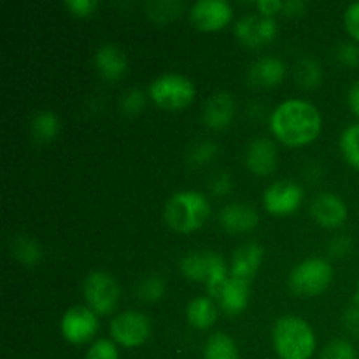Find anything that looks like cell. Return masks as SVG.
Instances as JSON below:
<instances>
[{
  "mask_svg": "<svg viewBox=\"0 0 359 359\" xmlns=\"http://www.w3.org/2000/svg\"><path fill=\"white\" fill-rule=\"evenodd\" d=\"M321 112L314 104L300 98H290L277 105L270 116L273 135L290 147H302L314 142L321 133Z\"/></svg>",
  "mask_w": 359,
  "mask_h": 359,
  "instance_id": "1",
  "label": "cell"
},
{
  "mask_svg": "<svg viewBox=\"0 0 359 359\" xmlns=\"http://www.w3.org/2000/svg\"><path fill=\"white\" fill-rule=\"evenodd\" d=\"M209 216V198L203 193L193 191V189L174 193L165 203V223L179 233H191V231L200 230Z\"/></svg>",
  "mask_w": 359,
  "mask_h": 359,
  "instance_id": "2",
  "label": "cell"
},
{
  "mask_svg": "<svg viewBox=\"0 0 359 359\" xmlns=\"http://www.w3.org/2000/svg\"><path fill=\"white\" fill-rule=\"evenodd\" d=\"M273 347L280 359H309L316 351V335L311 325L297 316H284L272 332Z\"/></svg>",
  "mask_w": 359,
  "mask_h": 359,
  "instance_id": "3",
  "label": "cell"
},
{
  "mask_svg": "<svg viewBox=\"0 0 359 359\" xmlns=\"http://www.w3.org/2000/svg\"><path fill=\"white\" fill-rule=\"evenodd\" d=\"M333 269L326 259L309 258L298 263L287 277V286L298 297H318L328 290Z\"/></svg>",
  "mask_w": 359,
  "mask_h": 359,
  "instance_id": "4",
  "label": "cell"
},
{
  "mask_svg": "<svg viewBox=\"0 0 359 359\" xmlns=\"http://www.w3.org/2000/svg\"><path fill=\"white\" fill-rule=\"evenodd\" d=\"M196 95V88L189 77L182 74H163L149 86V97L165 111H179L188 107Z\"/></svg>",
  "mask_w": 359,
  "mask_h": 359,
  "instance_id": "5",
  "label": "cell"
},
{
  "mask_svg": "<svg viewBox=\"0 0 359 359\" xmlns=\"http://www.w3.org/2000/svg\"><path fill=\"white\" fill-rule=\"evenodd\" d=\"M86 307L97 316H107L119 302L118 280L107 272H93L86 277L83 286Z\"/></svg>",
  "mask_w": 359,
  "mask_h": 359,
  "instance_id": "6",
  "label": "cell"
},
{
  "mask_svg": "<svg viewBox=\"0 0 359 359\" xmlns=\"http://www.w3.org/2000/svg\"><path fill=\"white\" fill-rule=\"evenodd\" d=\"M112 340L123 347H139L149 339L151 321L146 314L139 311H126L116 316L111 323Z\"/></svg>",
  "mask_w": 359,
  "mask_h": 359,
  "instance_id": "7",
  "label": "cell"
},
{
  "mask_svg": "<svg viewBox=\"0 0 359 359\" xmlns=\"http://www.w3.org/2000/svg\"><path fill=\"white\" fill-rule=\"evenodd\" d=\"M235 37L248 48H263L270 44L277 35V23L265 14H244L235 23Z\"/></svg>",
  "mask_w": 359,
  "mask_h": 359,
  "instance_id": "8",
  "label": "cell"
},
{
  "mask_svg": "<svg viewBox=\"0 0 359 359\" xmlns=\"http://www.w3.org/2000/svg\"><path fill=\"white\" fill-rule=\"evenodd\" d=\"M62 335L65 337L67 342L70 344H86L93 340L98 333V316L84 305H76L69 309L62 318Z\"/></svg>",
  "mask_w": 359,
  "mask_h": 359,
  "instance_id": "9",
  "label": "cell"
},
{
  "mask_svg": "<svg viewBox=\"0 0 359 359\" xmlns=\"http://www.w3.org/2000/svg\"><path fill=\"white\" fill-rule=\"evenodd\" d=\"M304 191L294 181H277L263 193V205L273 216H287L300 207Z\"/></svg>",
  "mask_w": 359,
  "mask_h": 359,
  "instance_id": "10",
  "label": "cell"
},
{
  "mask_svg": "<svg viewBox=\"0 0 359 359\" xmlns=\"http://www.w3.org/2000/svg\"><path fill=\"white\" fill-rule=\"evenodd\" d=\"M233 9L226 0H198L189 9V20L198 30L216 32L226 27Z\"/></svg>",
  "mask_w": 359,
  "mask_h": 359,
  "instance_id": "11",
  "label": "cell"
},
{
  "mask_svg": "<svg viewBox=\"0 0 359 359\" xmlns=\"http://www.w3.org/2000/svg\"><path fill=\"white\" fill-rule=\"evenodd\" d=\"M245 165L256 175H270L279 165L276 144L266 137H258L245 149Z\"/></svg>",
  "mask_w": 359,
  "mask_h": 359,
  "instance_id": "12",
  "label": "cell"
},
{
  "mask_svg": "<svg viewBox=\"0 0 359 359\" xmlns=\"http://www.w3.org/2000/svg\"><path fill=\"white\" fill-rule=\"evenodd\" d=\"M311 214L321 226L335 228L347 219V207L340 196L333 193H321L312 200Z\"/></svg>",
  "mask_w": 359,
  "mask_h": 359,
  "instance_id": "13",
  "label": "cell"
},
{
  "mask_svg": "<svg viewBox=\"0 0 359 359\" xmlns=\"http://www.w3.org/2000/svg\"><path fill=\"white\" fill-rule=\"evenodd\" d=\"M286 76V63L277 56H263L248 70V83L255 88H276Z\"/></svg>",
  "mask_w": 359,
  "mask_h": 359,
  "instance_id": "14",
  "label": "cell"
},
{
  "mask_svg": "<svg viewBox=\"0 0 359 359\" xmlns=\"http://www.w3.org/2000/svg\"><path fill=\"white\" fill-rule=\"evenodd\" d=\"M262 263H263L262 245L255 244V242L241 245V248L233 252V258H231L230 277H235V279H241L244 280V283L251 284V280L256 277Z\"/></svg>",
  "mask_w": 359,
  "mask_h": 359,
  "instance_id": "15",
  "label": "cell"
},
{
  "mask_svg": "<svg viewBox=\"0 0 359 359\" xmlns=\"http://www.w3.org/2000/svg\"><path fill=\"white\" fill-rule=\"evenodd\" d=\"M235 116V100L226 91H217L203 107V123L212 130H224L230 126Z\"/></svg>",
  "mask_w": 359,
  "mask_h": 359,
  "instance_id": "16",
  "label": "cell"
},
{
  "mask_svg": "<svg viewBox=\"0 0 359 359\" xmlns=\"http://www.w3.org/2000/svg\"><path fill=\"white\" fill-rule=\"evenodd\" d=\"M259 216L248 203H230L219 212V223L230 233H248L258 226Z\"/></svg>",
  "mask_w": 359,
  "mask_h": 359,
  "instance_id": "17",
  "label": "cell"
},
{
  "mask_svg": "<svg viewBox=\"0 0 359 359\" xmlns=\"http://www.w3.org/2000/svg\"><path fill=\"white\" fill-rule=\"evenodd\" d=\"M93 62L98 74L107 81L121 79L126 70H128V56L112 44H105L98 48V51L93 56Z\"/></svg>",
  "mask_w": 359,
  "mask_h": 359,
  "instance_id": "18",
  "label": "cell"
},
{
  "mask_svg": "<svg viewBox=\"0 0 359 359\" xmlns=\"http://www.w3.org/2000/svg\"><path fill=\"white\" fill-rule=\"evenodd\" d=\"M249 293H251V284L230 277L223 286V290H221L217 300H219V305L224 311V314L238 316L248 307Z\"/></svg>",
  "mask_w": 359,
  "mask_h": 359,
  "instance_id": "19",
  "label": "cell"
},
{
  "mask_svg": "<svg viewBox=\"0 0 359 359\" xmlns=\"http://www.w3.org/2000/svg\"><path fill=\"white\" fill-rule=\"evenodd\" d=\"M214 258L216 252L212 251H195L186 255L181 259L179 266H181L182 276L188 280H196V283H209L210 270H212Z\"/></svg>",
  "mask_w": 359,
  "mask_h": 359,
  "instance_id": "20",
  "label": "cell"
},
{
  "mask_svg": "<svg viewBox=\"0 0 359 359\" xmlns=\"http://www.w3.org/2000/svg\"><path fill=\"white\" fill-rule=\"evenodd\" d=\"M186 318L189 325L196 330H207L216 323L217 309L210 297H196L189 302L186 309Z\"/></svg>",
  "mask_w": 359,
  "mask_h": 359,
  "instance_id": "21",
  "label": "cell"
},
{
  "mask_svg": "<svg viewBox=\"0 0 359 359\" xmlns=\"http://www.w3.org/2000/svg\"><path fill=\"white\" fill-rule=\"evenodd\" d=\"M203 359H241L235 340L226 333H214L203 349Z\"/></svg>",
  "mask_w": 359,
  "mask_h": 359,
  "instance_id": "22",
  "label": "cell"
},
{
  "mask_svg": "<svg viewBox=\"0 0 359 359\" xmlns=\"http://www.w3.org/2000/svg\"><path fill=\"white\" fill-rule=\"evenodd\" d=\"M32 135L37 142L49 144L60 132V119L53 111H39L32 119Z\"/></svg>",
  "mask_w": 359,
  "mask_h": 359,
  "instance_id": "23",
  "label": "cell"
},
{
  "mask_svg": "<svg viewBox=\"0 0 359 359\" xmlns=\"http://www.w3.org/2000/svg\"><path fill=\"white\" fill-rule=\"evenodd\" d=\"M294 81L304 90H314L323 81L321 65L311 56H305L294 67Z\"/></svg>",
  "mask_w": 359,
  "mask_h": 359,
  "instance_id": "24",
  "label": "cell"
},
{
  "mask_svg": "<svg viewBox=\"0 0 359 359\" xmlns=\"http://www.w3.org/2000/svg\"><path fill=\"white\" fill-rule=\"evenodd\" d=\"M13 255L20 259L23 265L34 266L41 262L42 251L37 242L30 237H16L13 241Z\"/></svg>",
  "mask_w": 359,
  "mask_h": 359,
  "instance_id": "25",
  "label": "cell"
},
{
  "mask_svg": "<svg viewBox=\"0 0 359 359\" xmlns=\"http://www.w3.org/2000/svg\"><path fill=\"white\" fill-rule=\"evenodd\" d=\"M167 291V283L161 276L158 273H151V276L144 277L142 280L137 286V297L140 300L147 302V304H153V302H158Z\"/></svg>",
  "mask_w": 359,
  "mask_h": 359,
  "instance_id": "26",
  "label": "cell"
},
{
  "mask_svg": "<svg viewBox=\"0 0 359 359\" xmlns=\"http://www.w3.org/2000/svg\"><path fill=\"white\" fill-rule=\"evenodd\" d=\"M340 149L347 163L359 168V123L344 130L340 137Z\"/></svg>",
  "mask_w": 359,
  "mask_h": 359,
  "instance_id": "27",
  "label": "cell"
},
{
  "mask_svg": "<svg viewBox=\"0 0 359 359\" xmlns=\"http://www.w3.org/2000/svg\"><path fill=\"white\" fill-rule=\"evenodd\" d=\"M184 9V4L177 2V0H161V2H149L147 4V13L153 20L156 21H170L181 14Z\"/></svg>",
  "mask_w": 359,
  "mask_h": 359,
  "instance_id": "28",
  "label": "cell"
},
{
  "mask_svg": "<svg viewBox=\"0 0 359 359\" xmlns=\"http://www.w3.org/2000/svg\"><path fill=\"white\" fill-rule=\"evenodd\" d=\"M319 359H358V354L356 349L353 347V344L347 342V340L337 339L332 340V342L323 349L321 358Z\"/></svg>",
  "mask_w": 359,
  "mask_h": 359,
  "instance_id": "29",
  "label": "cell"
},
{
  "mask_svg": "<svg viewBox=\"0 0 359 359\" xmlns=\"http://www.w3.org/2000/svg\"><path fill=\"white\" fill-rule=\"evenodd\" d=\"M217 153V146L210 140H205V142H200L189 151L188 154V161L189 165H195V167H200V165H205L216 156Z\"/></svg>",
  "mask_w": 359,
  "mask_h": 359,
  "instance_id": "30",
  "label": "cell"
},
{
  "mask_svg": "<svg viewBox=\"0 0 359 359\" xmlns=\"http://www.w3.org/2000/svg\"><path fill=\"white\" fill-rule=\"evenodd\" d=\"M84 359H119L118 347L114 340L100 339L93 342V346L88 349L86 358Z\"/></svg>",
  "mask_w": 359,
  "mask_h": 359,
  "instance_id": "31",
  "label": "cell"
},
{
  "mask_svg": "<svg viewBox=\"0 0 359 359\" xmlns=\"http://www.w3.org/2000/svg\"><path fill=\"white\" fill-rule=\"evenodd\" d=\"M146 105V95L140 90H130L121 98V111L126 116H137Z\"/></svg>",
  "mask_w": 359,
  "mask_h": 359,
  "instance_id": "32",
  "label": "cell"
},
{
  "mask_svg": "<svg viewBox=\"0 0 359 359\" xmlns=\"http://www.w3.org/2000/svg\"><path fill=\"white\" fill-rule=\"evenodd\" d=\"M337 60L346 67H356L359 63V48L354 42H342L337 48Z\"/></svg>",
  "mask_w": 359,
  "mask_h": 359,
  "instance_id": "33",
  "label": "cell"
},
{
  "mask_svg": "<svg viewBox=\"0 0 359 359\" xmlns=\"http://www.w3.org/2000/svg\"><path fill=\"white\" fill-rule=\"evenodd\" d=\"M344 21H346V28L351 34L354 41L359 42V2L351 4L344 14Z\"/></svg>",
  "mask_w": 359,
  "mask_h": 359,
  "instance_id": "34",
  "label": "cell"
},
{
  "mask_svg": "<svg viewBox=\"0 0 359 359\" xmlns=\"http://www.w3.org/2000/svg\"><path fill=\"white\" fill-rule=\"evenodd\" d=\"M98 4L93 0H67L65 7L74 14V16H90L95 9H97Z\"/></svg>",
  "mask_w": 359,
  "mask_h": 359,
  "instance_id": "35",
  "label": "cell"
},
{
  "mask_svg": "<svg viewBox=\"0 0 359 359\" xmlns=\"http://www.w3.org/2000/svg\"><path fill=\"white\" fill-rule=\"evenodd\" d=\"M351 249H353V241L347 235H340V237L333 238V242L330 244V252H332V256H337V258L349 255Z\"/></svg>",
  "mask_w": 359,
  "mask_h": 359,
  "instance_id": "36",
  "label": "cell"
},
{
  "mask_svg": "<svg viewBox=\"0 0 359 359\" xmlns=\"http://www.w3.org/2000/svg\"><path fill=\"white\" fill-rule=\"evenodd\" d=\"M230 189H231L230 175L223 174V172H221V174H217V175H214L212 182H210V191H212L214 195L224 196V195H228V193H230Z\"/></svg>",
  "mask_w": 359,
  "mask_h": 359,
  "instance_id": "37",
  "label": "cell"
},
{
  "mask_svg": "<svg viewBox=\"0 0 359 359\" xmlns=\"http://www.w3.org/2000/svg\"><path fill=\"white\" fill-rule=\"evenodd\" d=\"M344 326L347 332L359 337V305L354 304L353 307L344 312Z\"/></svg>",
  "mask_w": 359,
  "mask_h": 359,
  "instance_id": "38",
  "label": "cell"
},
{
  "mask_svg": "<svg viewBox=\"0 0 359 359\" xmlns=\"http://www.w3.org/2000/svg\"><path fill=\"white\" fill-rule=\"evenodd\" d=\"M256 9H258L259 14L273 18V14H277L279 11L284 9V2H280V0H259V2L256 4Z\"/></svg>",
  "mask_w": 359,
  "mask_h": 359,
  "instance_id": "39",
  "label": "cell"
},
{
  "mask_svg": "<svg viewBox=\"0 0 359 359\" xmlns=\"http://www.w3.org/2000/svg\"><path fill=\"white\" fill-rule=\"evenodd\" d=\"M305 9H307V4L302 2V0H287V2H284L283 11L287 16H300L305 13Z\"/></svg>",
  "mask_w": 359,
  "mask_h": 359,
  "instance_id": "40",
  "label": "cell"
},
{
  "mask_svg": "<svg viewBox=\"0 0 359 359\" xmlns=\"http://www.w3.org/2000/svg\"><path fill=\"white\" fill-rule=\"evenodd\" d=\"M349 105L353 109V112L356 116H359V81L351 86L349 90Z\"/></svg>",
  "mask_w": 359,
  "mask_h": 359,
  "instance_id": "41",
  "label": "cell"
},
{
  "mask_svg": "<svg viewBox=\"0 0 359 359\" xmlns=\"http://www.w3.org/2000/svg\"><path fill=\"white\" fill-rule=\"evenodd\" d=\"M276 359H280V358H276Z\"/></svg>",
  "mask_w": 359,
  "mask_h": 359,
  "instance_id": "42",
  "label": "cell"
},
{
  "mask_svg": "<svg viewBox=\"0 0 359 359\" xmlns=\"http://www.w3.org/2000/svg\"><path fill=\"white\" fill-rule=\"evenodd\" d=\"M358 293H359V290H358Z\"/></svg>",
  "mask_w": 359,
  "mask_h": 359,
  "instance_id": "43",
  "label": "cell"
}]
</instances>
